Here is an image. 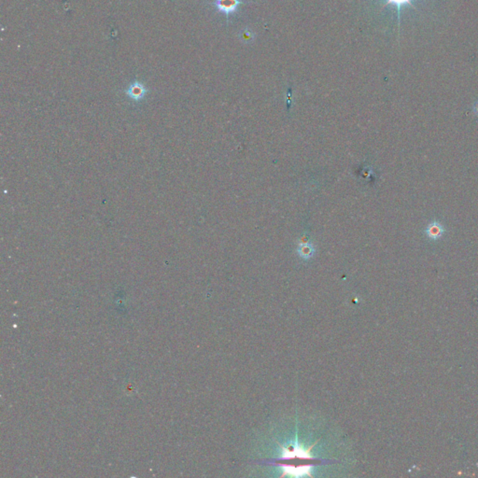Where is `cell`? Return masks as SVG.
Returning a JSON list of instances; mask_svg holds the SVG:
<instances>
[{
    "label": "cell",
    "mask_w": 478,
    "mask_h": 478,
    "mask_svg": "<svg viewBox=\"0 0 478 478\" xmlns=\"http://www.w3.org/2000/svg\"><path fill=\"white\" fill-rule=\"evenodd\" d=\"M125 94L130 99L138 102V101L143 100L144 98L146 97V95L148 94V89L143 83H141L139 81H135V82L130 84L129 87L125 91Z\"/></svg>",
    "instance_id": "cell-1"
},
{
    "label": "cell",
    "mask_w": 478,
    "mask_h": 478,
    "mask_svg": "<svg viewBox=\"0 0 478 478\" xmlns=\"http://www.w3.org/2000/svg\"><path fill=\"white\" fill-rule=\"evenodd\" d=\"M241 3L239 0H215L214 5L219 12L228 16L235 13Z\"/></svg>",
    "instance_id": "cell-2"
},
{
    "label": "cell",
    "mask_w": 478,
    "mask_h": 478,
    "mask_svg": "<svg viewBox=\"0 0 478 478\" xmlns=\"http://www.w3.org/2000/svg\"><path fill=\"white\" fill-rule=\"evenodd\" d=\"M394 5L396 8H397V16H398V23L400 25V22H401V19H400V16H401V8H403L405 5H409L410 7H412L414 9H416V7L414 6L413 3H412V0H387L386 4H385V7L388 6V5Z\"/></svg>",
    "instance_id": "cell-3"
},
{
    "label": "cell",
    "mask_w": 478,
    "mask_h": 478,
    "mask_svg": "<svg viewBox=\"0 0 478 478\" xmlns=\"http://www.w3.org/2000/svg\"><path fill=\"white\" fill-rule=\"evenodd\" d=\"M444 233V228L438 222L430 223L427 228V235L432 239L439 238Z\"/></svg>",
    "instance_id": "cell-4"
},
{
    "label": "cell",
    "mask_w": 478,
    "mask_h": 478,
    "mask_svg": "<svg viewBox=\"0 0 478 478\" xmlns=\"http://www.w3.org/2000/svg\"><path fill=\"white\" fill-rule=\"evenodd\" d=\"M314 252L315 250L311 244H300L298 247V253L300 254L301 257L305 259L312 257Z\"/></svg>",
    "instance_id": "cell-5"
},
{
    "label": "cell",
    "mask_w": 478,
    "mask_h": 478,
    "mask_svg": "<svg viewBox=\"0 0 478 478\" xmlns=\"http://www.w3.org/2000/svg\"><path fill=\"white\" fill-rule=\"evenodd\" d=\"M285 474L286 475H290V476H292V477H300V476H304L305 474H309V467H296V468H292L291 466H286L285 467Z\"/></svg>",
    "instance_id": "cell-6"
}]
</instances>
